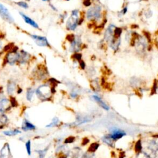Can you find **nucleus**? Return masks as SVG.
Wrapping results in <instances>:
<instances>
[{
	"label": "nucleus",
	"mask_w": 158,
	"mask_h": 158,
	"mask_svg": "<svg viewBox=\"0 0 158 158\" xmlns=\"http://www.w3.org/2000/svg\"><path fill=\"white\" fill-rule=\"evenodd\" d=\"M121 33V29L114 25H110L106 30L105 39L111 48L114 51L117 50L120 45Z\"/></svg>",
	"instance_id": "nucleus-1"
},
{
	"label": "nucleus",
	"mask_w": 158,
	"mask_h": 158,
	"mask_svg": "<svg viewBox=\"0 0 158 158\" xmlns=\"http://www.w3.org/2000/svg\"><path fill=\"white\" fill-rule=\"evenodd\" d=\"M54 93V85L47 80L35 88V96L41 102L51 101Z\"/></svg>",
	"instance_id": "nucleus-2"
},
{
	"label": "nucleus",
	"mask_w": 158,
	"mask_h": 158,
	"mask_svg": "<svg viewBox=\"0 0 158 158\" xmlns=\"http://www.w3.org/2000/svg\"><path fill=\"white\" fill-rule=\"evenodd\" d=\"M30 77L31 80L36 82H45L49 77V72L45 64H39L32 70Z\"/></svg>",
	"instance_id": "nucleus-3"
},
{
	"label": "nucleus",
	"mask_w": 158,
	"mask_h": 158,
	"mask_svg": "<svg viewBox=\"0 0 158 158\" xmlns=\"http://www.w3.org/2000/svg\"><path fill=\"white\" fill-rule=\"evenodd\" d=\"M19 50V48L14 46L11 50L6 52L4 56V64H8L11 66L17 64L18 59H19V54H18Z\"/></svg>",
	"instance_id": "nucleus-4"
},
{
	"label": "nucleus",
	"mask_w": 158,
	"mask_h": 158,
	"mask_svg": "<svg viewBox=\"0 0 158 158\" xmlns=\"http://www.w3.org/2000/svg\"><path fill=\"white\" fill-rule=\"evenodd\" d=\"M80 22V13L77 9L73 10L70 16L66 22V28L68 30H75Z\"/></svg>",
	"instance_id": "nucleus-5"
},
{
	"label": "nucleus",
	"mask_w": 158,
	"mask_h": 158,
	"mask_svg": "<svg viewBox=\"0 0 158 158\" xmlns=\"http://www.w3.org/2000/svg\"><path fill=\"white\" fill-rule=\"evenodd\" d=\"M13 107L11 97L5 95L0 99V113L7 114Z\"/></svg>",
	"instance_id": "nucleus-6"
},
{
	"label": "nucleus",
	"mask_w": 158,
	"mask_h": 158,
	"mask_svg": "<svg viewBox=\"0 0 158 158\" xmlns=\"http://www.w3.org/2000/svg\"><path fill=\"white\" fill-rule=\"evenodd\" d=\"M101 17V7L100 5H95L91 7L87 13V18L88 20H99Z\"/></svg>",
	"instance_id": "nucleus-7"
},
{
	"label": "nucleus",
	"mask_w": 158,
	"mask_h": 158,
	"mask_svg": "<svg viewBox=\"0 0 158 158\" xmlns=\"http://www.w3.org/2000/svg\"><path fill=\"white\" fill-rule=\"evenodd\" d=\"M0 17L9 24H13L15 22L14 17L12 16L9 9L2 3H0Z\"/></svg>",
	"instance_id": "nucleus-8"
},
{
	"label": "nucleus",
	"mask_w": 158,
	"mask_h": 158,
	"mask_svg": "<svg viewBox=\"0 0 158 158\" xmlns=\"http://www.w3.org/2000/svg\"><path fill=\"white\" fill-rule=\"evenodd\" d=\"M18 54H19V59H18L17 65H26L31 62L32 56L28 52L24 50H19Z\"/></svg>",
	"instance_id": "nucleus-9"
},
{
	"label": "nucleus",
	"mask_w": 158,
	"mask_h": 158,
	"mask_svg": "<svg viewBox=\"0 0 158 158\" xmlns=\"http://www.w3.org/2000/svg\"><path fill=\"white\" fill-rule=\"evenodd\" d=\"M19 86L18 85L17 82L14 79H9L8 80L6 86V93L9 97L14 96V95L17 93V90Z\"/></svg>",
	"instance_id": "nucleus-10"
},
{
	"label": "nucleus",
	"mask_w": 158,
	"mask_h": 158,
	"mask_svg": "<svg viewBox=\"0 0 158 158\" xmlns=\"http://www.w3.org/2000/svg\"><path fill=\"white\" fill-rule=\"evenodd\" d=\"M29 36L31 38L35 43L40 47H50V44L48 41L46 36H40L35 34H28Z\"/></svg>",
	"instance_id": "nucleus-11"
},
{
	"label": "nucleus",
	"mask_w": 158,
	"mask_h": 158,
	"mask_svg": "<svg viewBox=\"0 0 158 158\" xmlns=\"http://www.w3.org/2000/svg\"><path fill=\"white\" fill-rule=\"evenodd\" d=\"M21 129L23 132H30L36 130V127L30 122L28 119L24 117L22 122Z\"/></svg>",
	"instance_id": "nucleus-12"
},
{
	"label": "nucleus",
	"mask_w": 158,
	"mask_h": 158,
	"mask_svg": "<svg viewBox=\"0 0 158 158\" xmlns=\"http://www.w3.org/2000/svg\"><path fill=\"white\" fill-rule=\"evenodd\" d=\"M0 158H13L10 144L8 142L4 143L0 149Z\"/></svg>",
	"instance_id": "nucleus-13"
},
{
	"label": "nucleus",
	"mask_w": 158,
	"mask_h": 158,
	"mask_svg": "<svg viewBox=\"0 0 158 158\" xmlns=\"http://www.w3.org/2000/svg\"><path fill=\"white\" fill-rule=\"evenodd\" d=\"M82 46V40L80 36H75L71 40L70 50L72 52H78Z\"/></svg>",
	"instance_id": "nucleus-14"
},
{
	"label": "nucleus",
	"mask_w": 158,
	"mask_h": 158,
	"mask_svg": "<svg viewBox=\"0 0 158 158\" xmlns=\"http://www.w3.org/2000/svg\"><path fill=\"white\" fill-rule=\"evenodd\" d=\"M19 15L21 16V17L23 19V21L25 22L28 25L36 29H40L39 25L37 22H36L33 19H32L31 17L27 16L26 14H24L22 12H19Z\"/></svg>",
	"instance_id": "nucleus-15"
},
{
	"label": "nucleus",
	"mask_w": 158,
	"mask_h": 158,
	"mask_svg": "<svg viewBox=\"0 0 158 158\" xmlns=\"http://www.w3.org/2000/svg\"><path fill=\"white\" fill-rule=\"evenodd\" d=\"M136 48L139 51H143L146 49L147 46V41L145 39L144 37L143 36H139V37L136 40Z\"/></svg>",
	"instance_id": "nucleus-16"
},
{
	"label": "nucleus",
	"mask_w": 158,
	"mask_h": 158,
	"mask_svg": "<svg viewBox=\"0 0 158 158\" xmlns=\"http://www.w3.org/2000/svg\"><path fill=\"white\" fill-rule=\"evenodd\" d=\"M10 123V119L6 114L0 113V130L7 127Z\"/></svg>",
	"instance_id": "nucleus-17"
},
{
	"label": "nucleus",
	"mask_w": 158,
	"mask_h": 158,
	"mask_svg": "<svg viewBox=\"0 0 158 158\" xmlns=\"http://www.w3.org/2000/svg\"><path fill=\"white\" fill-rule=\"evenodd\" d=\"M125 134L126 133L124 131L117 128H114L111 130L110 136L114 140H116V139H118L125 135Z\"/></svg>",
	"instance_id": "nucleus-18"
},
{
	"label": "nucleus",
	"mask_w": 158,
	"mask_h": 158,
	"mask_svg": "<svg viewBox=\"0 0 158 158\" xmlns=\"http://www.w3.org/2000/svg\"><path fill=\"white\" fill-rule=\"evenodd\" d=\"M22 131L20 129H13L10 130H5L3 131L2 133L5 137H13L17 136L18 135H21Z\"/></svg>",
	"instance_id": "nucleus-19"
},
{
	"label": "nucleus",
	"mask_w": 158,
	"mask_h": 158,
	"mask_svg": "<svg viewBox=\"0 0 158 158\" xmlns=\"http://www.w3.org/2000/svg\"><path fill=\"white\" fill-rule=\"evenodd\" d=\"M34 95H35V88L33 87H28L26 91V98L27 101L32 102Z\"/></svg>",
	"instance_id": "nucleus-20"
},
{
	"label": "nucleus",
	"mask_w": 158,
	"mask_h": 158,
	"mask_svg": "<svg viewBox=\"0 0 158 158\" xmlns=\"http://www.w3.org/2000/svg\"><path fill=\"white\" fill-rule=\"evenodd\" d=\"M50 148V145H48L47 147L43 149H35V153L37 154V157L38 158H45L46 155L48 153V150H49Z\"/></svg>",
	"instance_id": "nucleus-21"
},
{
	"label": "nucleus",
	"mask_w": 158,
	"mask_h": 158,
	"mask_svg": "<svg viewBox=\"0 0 158 158\" xmlns=\"http://www.w3.org/2000/svg\"><path fill=\"white\" fill-rule=\"evenodd\" d=\"M59 123H60L59 119L58 117H54L52 119L51 122L49 123L48 124H47L45 126V127H46V128H48V129L54 128V127H58L59 125Z\"/></svg>",
	"instance_id": "nucleus-22"
},
{
	"label": "nucleus",
	"mask_w": 158,
	"mask_h": 158,
	"mask_svg": "<svg viewBox=\"0 0 158 158\" xmlns=\"http://www.w3.org/2000/svg\"><path fill=\"white\" fill-rule=\"evenodd\" d=\"M25 147L26 149L27 154L28 156H31L32 154V140L30 139H27L25 142Z\"/></svg>",
	"instance_id": "nucleus-23"
},
{
	"label": "nucleus",
	"mask_w": 158,
	"mask_h": 158,
	"mask_svg": "<svg viewBox=\"0 0 158 158\" xmlns=\"http://www.w3.org/2000/svg\"><path fill=\"white\" fill-rule=\"evenodd\" d=\"M16 4H17V6H18L24 9H27L29 8V6L28 4V3H27V1H17L15 3Z\"/></svg>",
	"instance_id": "nucleus-24"
},
{
	"label": "nucleus",
	"mask_w": 158,
	"mask_h": 158,
	"mask_svg": "<svg viewBox=\"0 0 158 158\" xmlns=\"http://www.w3.org/2000/svg\"><path fill=\"white\" fill-rule=\"evenodd\" d=\"M102 140L104 142H105L106 144H107L108 145H110V146H112V143L114 141H115L114 139H113L111 137H105L102 138Z\"/></svg>",
	"instance_id": "nucleus-25"
},
{
	"label": "nucleus",
	"mask_w": 158,
	"mask_h": 158,
	"mask_svg": "<svg viewBox=\"0 0 158 158\" xmlns=\"http://www.w3.org/2000/svg\"><path fill=\"white\" fill-rule=\"evenodd\" d=\"M3 39H4V37H3V36H1V35H0V54H1V53H3Z\"/></svg>",
	"instance_id": "nucleus-26"
},
{
	"label": "nucleus",
	"mask_w": 158,
	"mask_h": 158,
	"mask_svg": "<svg viewBox=\"0 0 158 158\" xmlns=\"http://www.w3.org/2000/svg\"><path fill=\"white\" fill-rule=\"evenodd\" d=\"M152 14H152V11L151 10H149V11H148L147 12V13H146L145 16L147 17V18H149V17H151L152 16Z\"/></svg>",
	"instance_id": "nucleus-27"
},
{
	"label": "nucleus",
	"mask_w": 158,
	"mask_h": 158,
	"mask_svg": "<svg viewBox=\"0 0 158 158\" xmlns=\"http://www.w3.org/2000/svg\"><path fill=\"white\" fill-rule=\"evenodd\" d=\"M49 6L51 8V9L53 10V11H58V9L55 7V6H54L53 5V4H52L51 3H49Z\"/></svg>",
	"instance_id": "nucleus-28"
},
{
	"label": "nucleus",
	"mask_w": 158,
	"mask_h": 158,
	"mask_svg": "<svg viewBox=\"0 0 158 158\" xmlns=\"http://www.w3.org/2000/svg\"><path fill=\"white\" fill-rule=\"evenodd\" d=\"M43 2H50V0H41Z\"/></svg>",
	"instance_id": "nucleus-29"
},
{
	"label": "nucleus",
	"mask_w": 158,
	"mask_h": 158,
	"mask_svg": "<svg viewBox=\"0 0 158 158\" xmlns=\"http://www.w3.org/2000/svg\"><path fill=\"white\" fill-rule=\"evenodd\" d=\"M26 1H27V2H28V1H30V0H26Z\"/></svg>",
	"instance_id": "nucleus-30"
}]
</instances>
